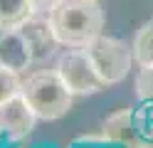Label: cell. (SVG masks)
<instances>
[{"label": "cell", "mask_w": 153, "mask_h": 148, "mask_svg": "<svg viewBox=\"0 0 153 148\" xmlns=\"http://www.w3.org/2000/svg\"><path fill=\"white\" fill-rule=\"evenodd\" d=\"M47 15L57 42L64 47H87L104 30V10L97 0H59Z\"/></svg>", "instance_id": "6da1fadb"}, {"label": "cell", "mask_w": 153, "mask_h": 148, "mask_svg": "<svg viewBox=\"0 0 153 148\" xmlns=\"http://www.w3.org/2000/svg\"><path fill=\"white\" fill-rule=\"evenodd\" d=\"M20 94L30 104L35 116L42 121L62 118L72 109V96H74L57 69H40V72L30 74L22 82Z\"/></svg>", "instance_id": "7a4b0ae2"}, {"label": "cell", "mask_w": 153, "mask_h": 148, "mask_svg": "<svg viewBox=\"0 0 153 148\" xmlns=\"http://www.w3.org/2000/svg\"><path fill=\"white\" fill-rule=\"evenodd\" d=\"M84 49H87L94 69L99 72V77L109 86L119 84V82H123L128 77L131 62H133V49L126 42H121L116 37H109V35H99Z\"/></svg>", "instance_id": "3957f363"}, {"label": "cell", "mask_w": 153, "mask_h": 148, "mask_svg": "<svg viewBox=\"0 0 153 148\" xmlns=\"http://www.w3.org/2000/svg\"><path fill=\"white\" fill-rule=\"evenodd\" d=\"M57 72L64 79V84L69 86L72 94L87 96V94H97L101 89H106L109 84L99 77V72L94 69L91 59L84 47H72L59 57L57 62Z\"/></svg>", "instance_id": "277c9868"}, {"label": "cell", "mask_w": 153, "mask_h": 148, "mask_svg": "<svg viewBox=\"0 0 153 148\" xmlns=\"http://www.w3.org/2000/svg\"><path fill=\"white\" fill-rule=\"evenodd\" d=\"M101 133L119 148H151L153 146L138 126L136 109H119L111 116H106Z\"/></svg>", "instance_id": "5b68a950"}, {"label": "cell", "mask_w": 153, "mask_h": 148, "mask_svg": "<svg viewBox=\"0 0 153 148\" xmlns=\"http://www.w3.org/2000/svg\"><path fill=\"white\" fill-rule=\"evenodd\" d=\"M35 121H37V116L30 109V104L25 101L22 94L0 104V136L20 141V138L32 133Z\"/></svg>", "instance_id": "8992f818"}, {"label": "cell", "mask_w": 153, "mask_h": 148, "mask_svg": "<svg viewBox=\"0 0 153 148\" xmlns=\"http://www.w3.org/2000/svg\"><path fill=\"white\" fill-rule=\"evenodd\" d=\"M20 32L25 35L27 45H30V52H32V64L35 62H45V59H50L57 49V37H54V30L50 25V20L45 17H27L25 22L17 27Z\"/></svg>", "instance_id": "52a82bcc"}, {"label": "cell", "mask_w": 153, "mask_h": 148, "mask_svg": "<svg viewBox=\"0 0 153 148\" xmlns=\"http://www.w3.org/2000/svg\"><path fill=\"white\" fill-rule=\"evenodd\" d=\"M30 64H32V52H30V45H27L25 35L20 30L0 32V67L13 69V72L20 74Z\"/></svg>", "instance_id": "ba28073f"}, {"label": "cell", "mask_w": 153, "mask_h": 148, "mask_svg": "<svg viewBox=\"0 0 153 148\" xmlns=\"http://www.w3.org/2000/svg\"><path fill=\"white\" fill-rule=\"evenodd\" d=\"M30 0H0V32L17 30L27 17H32Z\"/></svg>", "instance_id": "9c48e42d"}, {"label": "cell", "mask_w": 153, "mask_h": 148, "mask_svg": "<svg viewBox=\"0 0 153 148\" xmlns=\"http://www.w3.org/2000/svg\"><path fill=\"white\" fill-rule=\"evenodd\" d=\"M133 59L138 62V67H151L153 64V17L146 20L136 37H133Z\"/></svg>", "instance_id": "30bf717a"}, {"label": "cell", "mask_w": 153, "mask_h": 148, "mask_svg": "<svg viewBox=\"0 0 153 148\" xmlns=\"http://www.w3.org/2000/svg\"><path fill=\"white\" fill-rule=\"evenodd\" d=\"M20 89H22V82H20V77H17V72L0 67V104L7 101V99H13V96H17Z\"/></svg>", "instance_id": "8fae6325"}, {"label": "cell", "mask_w": 153, "mask_h": 148, "mask_svg": "<svg viewBox=\"0 0 153 148\" xmlns=\"http://www.w3.org/2000/svg\"><path fill=\"white\" fill-rule=\"evenodd\" d=\"M136 96L143 104H153V64L141 67V72L136 77Z\"/></svg>", "instance_id": "7c38bea8"}, {"label": "cell", "mask_w": 153, "mask_h": 148, "mask_svg": "<svg viewBox=\"0 0 153 148\" xmlns=\"http://www.w3.org/2000/svg\"><path fill=\"white\" fill-rule=\"evenodd\" d=\"M69 148H119V146L111 143L104 133H89V136H79L76 141H72Z\"/></svg>", "instance_id": "4fadbf2b"}, {"label": "cell", "mask_w": 153, "mask_h": 148, "mask_svg": "<svg viewBox=\"0 0 153 148\" xmlns=\"http://www.w3.org/2000/svg\"><path fill=\"white\" fill-rule=\"evenodd\" d=\"M57 3H59V0H30L32 13H50Z\"/></svg>", "instance_id": "5bb4252c"}, {"label": "cell", "mask_w": 153, "mask_h": 148, "mask_svg": "<svg viewBox=\"0 0 153 148\" xmlns=\"http://www.w3.org/2000/svg\"><path fill=\"white\" fill-rule=\"evenodd\" d=\"M97 3H99V0H97Z\"/></svg>", "instance_id": "9a60e30c"}]
</instances>
